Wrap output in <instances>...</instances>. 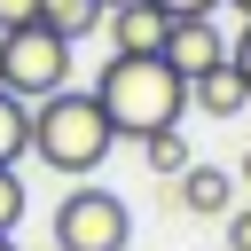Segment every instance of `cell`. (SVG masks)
Returning a JSON list of instances; mask_svg holds the SVG:
<instances>
[{"mask_svg":"<svg viewBox=\"0 0 251 251\" xmlns=\"http://www.w3.org/2000/svg\"><path fill=\"white\" fill-rule=\"evenodd\" d=\"M94 102H102V118H110L118 141H149V133L180 126L188 78H180L165 55H110L102 78H94Z\"/></svg>","mask_w":251,"mask_h":251,"instance_id":"6da1fadb","label":"cell"},{"mask_svg":"<svg viewBox=\"0 0 251 251\" xmlns=\"http://www.w3.org/2000/svg\"><path fill=\"white\" fill-rule=\"evenodd\" d=\"M110 149H118V133H110V118H102L94 86H63V94L31 102V157H39L47 173L86 180V173H102Z\"/></svg>","mask_w":251,"mask_h":251,"instance_id":"7a4b0ae2","label":"cell"},{"mask_svg":"<svg viewBox=\"0 0 251 251\" xmlns=\"http://www.w3.org/2000/svg\"><path fill=\"white\" fill-rule=\"evenodd\" d=\"M0 86H8L16 102H47V94H63V86H71V39L47 31V24H16V31H0Z\"/></svg>","mask_w":251,"mask_h":251,"instance_id":"3957f363","label":"cell"},{"mask_svg":"<svg viewBox=\"0 0 251 251\" xmlns=\"http://www.w3.org/2000/svg\"><path fill=\"white\" fill-rule=\"evenodd\" d=\"M126 243H133V212L118 188L71 180V196H55V251H126Z\"/></svg>","mask_w":251,"mask_h":251,"instance_id":"277c9868","label":"cell"},{"mask_svg":"<svg viewBox=\"0 0 251 251\" xmlns=\"http://www.w3.org/2000/svg\"><path fill=\"white\" fill-rule=\"evenodd\" d=\"M180 78H204V71H220L227 63V39H220V24L212 16H173V31H165V47H157Z\"/></svg>","mask_w":251,"mask_h":251,"instance_id":"5b68a950","label":"cell"},{"mask_svg":"<svg viewBox=\"0 0 251 251\" xmlns=\"http://www.w3.org/2000/svg\"><path fill=\"white\" fill-rule=\"evenodd\" d=\"M102 24H110V55H157L165 31H173V16H165L157 0H118Z\"/></svg>","mask_w":251,"mask_h":251,"instance_id":"8992f818","label":"cell"},{"mask_svg":"<svg viewBox=\"0 0 251 251\" xmlns=\"http://www.w3.org/2000/svg\"><path fill=\"white\" fill-rule=\"evenodd\" d=\"M180 212H196V220H227V212H235V180H227L220 165H188V173H180Z\"/></svg>","mask_w":251,"mask_h":251,"instance_id":"52a82bcc","label":"cell"},{"mask_svg":"<svg viewBox=\"0 0 251 251\" xmlns=\"http://www.w3.org/2000/svg\"><path fill=\"white\" fill-rule=\"evenodd\" d=\"M188 102H196L204 118H235V110H251V78H243L235 63H220V71L188 78Z\"/></svg>","mask_w":251,"mask_h":251,"instance_id":"ba28073f","label":"cell"},{"mask_svg":"<svg viewBox=\"0 0 251 251\" xmlns=\"http://www.w3.org/2000/svg\"><path fill=\"white\" fill-rule=\"evenodd\" d=\"M102 0H39V24L47 31H63V39H86V31H102Z\"/></svg>","mask_w":251,"mask_h":251,"instance_id":"9c48e42d","label":"cell"},{"mask_svg":"<svg viewBox=\"0 0 251 251\" xmlns=\"http://www.w3.org/2000/svg\"><path fill=\"white\" fill-rule=\"evenodd\" d=\"M141 165H149L157 180H180V173L196 165V157H188V133H180V126H165V133H149V141H141Z\"/></svg>","mask_w":251,"mask_h":251,"instance_id":"30bf717a","label":"cell"},{"mask_svg":"<svg viewBox=\"0 0 251 251\" xmlns=\"http://www.w3.org/2000/svg\"><path fill=\"white\" fill-rule=\"evenodd\" d=\"M16 157H31V102H16L0 86V165H16Z\"/></svg>","mask_w":251,"mask_h":251,"instance_id":"8fae6325","label":"cell"},{"mask_svg":"<svg viewBox=\"0 0 251 251\" xmlns=\"http://www.w3.org/2000/svg\"><path fill=\"white\" fill-rule=\"evenodd\" d=\"M16 220H24V180L16 165H0V235H16Z\"/></svg>","mask_w":251,"mask_h":251,"instance_id":"7c38bea8","label":"cell"},{"mask_svg":"<svg viewBox=\"0 0 251 251\" xmlns=\"http://www.w3.org/2000/svg\"><path fill=\"white\" fill-rule=\"evenodd\" d=\"M16 24H39V0H0V31H16Z\"/></svg>","mask_w":251,"mask_h":251,"instance_id":"4fadbf2b","label":"cell"},{"mask_svg":"<svg viewBox=\"0 0 251 251\" xmlns=\"http://www.w3.org/2000/svg\"><path fill=\"white\" fill-rule=\"evenodd\" d=\"M227 251H251V212H227Z\"/></svg>","mask_w":251,"mask_h":251,"instance_id":"5bb4252c","label":"cell"},{"mask_svg":"<svg viewBox=\"0 0 251 251\" xmlns=\"http://www.w3.org/2000/svg\"><path fill=\"white\" fill-rule=\"evenodd\" d=\"M157 8H165V16H212L220 0H157Z\"/></svg>","mask_w":251,"mask_h":251,"instance_id":"9a60e30c","label":"cell"},{"mask_svg":"<svg viewBox=\"0 0 251 251\" xmlns=\"http://www.w3.org/2000/svg\"><path fill=\"white\" fill-rule=\"evenodd\" d=\"M227 63H235V71H243V78H251V24H243V39H235V47H227Z\"/></svg>","mask_w":251,"mask_h":251,"instance_id":"2e32d148","label":"cell"},{"mask_svg":"<svg viewBox=\"0 0 251 251\" xmlns=\"http://www.w3.org/2000/svg\"><path fill=\"white\" fill-rule=\"evenodd\" d=\"M243 188H251V157H243Z\"/></svg>","mask_w":251,"mask_h":251,"instance_id":"e0dca14e","label":"cell"},{"mask_svg":"<svg viewBox=\"0 0 251 251\" xmlns=\"http://www.w3.org/2000/svg\"><path fill=\"white\" fill-rule=\"evenodd\" d=\"M235 8H243V24H251V0H235Z\"/></svg>","mask_w":251,"mask_h":251,"instance_id":"ac0fdd59","label":"cell"},{"mask_svg":"<svg viewBox=\"0 0 251 251\" xmlns=\"http://www.w3.org/2000/svg\"><path fill=\"white\" fill-rule=\"evenodd\" d=\"M0 251H16V235H0Z\"/></svg>","mask_w":251,"mask_h":251,"instance_id":"d6986e66","label":"cell"},{"mask_svg":"<svg viewBox=\"0 0 251 251\" xmlns=\"http://www.w3.org/2000/svg\"><path fill=\"white\" fill-rule=\"evenodd\" d=\"M102 8H118V0H102Z\"/></svg>","mask_w":251,"mask_h":251,"instance_id":"ffe728a7","label":"cell"}]
</instances>
